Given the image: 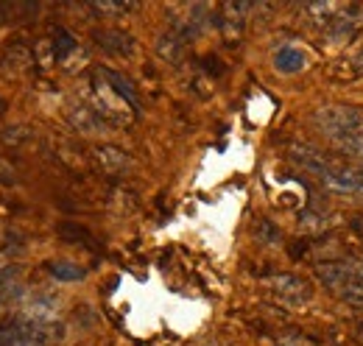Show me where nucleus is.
<instances>
[{
	"instance_id": "obj_10",
	"label": "nucleus",
	"mask_w": 363,
	"mask_h": 346,
	"mask_svg": "<svg viewBox=\"0 0 363 346\" xmlns=\"http://www.w3.org/2000/svg\"><path fill=\"white\" fill-rule=\"evenodd\" d=\"M53 37H56V40H53V53H56V56H67L70 50H76V40H73L65 28H56Z\"/></svg>"
},
{
	"instance_id": "obj_13",
	"label": "nucleus",
	"mask_w": 363,
	"mask_h": 346,
	"mask_svg": "<svg viewBox=\"0 0 363 346\" xmlns=\"http://www.w3.org/2000/svg\"><path fill=\"white\" fill-rule=\"evenodd\" d=\"M358 341L363 344V324H358Z\"/></svg>"
},
{
	"instance_id": "obj_8",
	"label": "nucleus",
	"mask_w": 363,
	"mask_h": 346,
	"mask_svg": "<svg viewBox=\"0 0 363 346\" xmlns=\"http://www.w3.org/2000/svg\"><path fill=\"white\" fill-rule=\"evenodd\" d=\"M48 271L50 277H56L59 282H82L87 277V268L76 265V262H67V260H59V262H48Z\"/></svg>"
},
{
	"instance_id": "obj_1",
	"label": "nucleus",
	"mask_w": 363,
	"mask_h": 346,
	"mask_svg": "<svg viewBox=\"0 0 363 346\" xmlns=\"http://www.w3.org/2000/svg\"><path fill=\"white\" fill-rule=\"evenodd\" d=\"M291 157H294L296 165H302L308 173L318 176L321 184L335 190V193H358V190H363V168H358V165L335 162V160L324 157L321 151L311 148V145L294 148Z\"/></svg>"
},
{
	"instance_id": "obj_6",
	"label": "nucleus",
	"mask_w": 363,
	"mask_h": 346,
	"mask_svg": "<svg viewBox=\"0 0 363 346\" xmlns=\"http://www.w3.org/2000/svg\"><path fill=\"white\" fill-rule=\"evenodd\" d=\"M308 65L305 53L299 48H291V45H282L277 53H274V67L279 73H299L302 67Z\"/></svg>"
},
{
	"instance_id": "obj_7",
	"label": "nucleus",
	"mask_w": 363,
	"mask_h": 346,
	"mask_svg": "<svg viewBox=\"0 0 363 346\" xmlns=\"http://www.w3.org/2000/svg\"><path fill=\"white\" fill-rule=\"evenodd\" d=\"M98 76L112 86V89H115V92H118V95H121V98H123L135 112L140 109V98H137L135 84H132L129 79H123V76H121V73H115V70H98Z\"/></svg>"
},
{
	"instance_id": "obj_3",
	"label": "nucleus",
	"mask_w": 363,
	"mask_h": 346,
	"mask_svg": "<svg viewBox=\"0 0 363 346\" xmlns=\"http://www.w3.org/2000/svg\"><path fill=\"white\" fill-rule=\"evenodd\" d=\"M266 288H269L272 296L282 299L285 304H294V307L311 302V296H313L311 285L302 277H294V274H272V277H266Z\"/></svg>"
},
{
	"instance_id": "obj_4",
	"label": "nucleus",
	"mask_w": 363,
	"mask_h": 346,
	"mask_svg": "<svg viewBox=\"0 0 363 346\" xmlns=\"http://www.w3.org/2000/svg\"><path fill=\"white\" fill-rule=\"evenodd\" d=\"M363 28V9H350L344 17H335L330 26H327V37L333 43H352L355 34Z\"/></svg>"
},
{
	"instance_id": "obj_9",
	"label": "nucleus",
	"mask_w": 363,
	"mask_h": 346,
	"mask_svg": "<svg viewBox=\"0 0 363 346\" xmlns=\"http://www.w3.org/2000/svg\"><path fill=\"white\" fill-rule=\"evenodd\" d=\"M95 154H98V162H101L109 173H118L121 168H126V162H129L126 154L118 151V148H112V145H104V148H98Z\"/></svg>"
},
{
	"instance_id": "obj_12",
	"label": "nucleus",
	"mask_w": 363,
	"mask_h": 346,
	"mask_svg": "<svg viewBox=\"0 0 363 346\" xmlns=\"http://www.w3.org/2000/svg\"><path fill=\"white\" fill-rule=\"evenodd\" d=\"M6 277H9V265H6L3 260H0V285L6 282Z\"/></svg>"
},
{
	"instance_id": "obj_14",
	"label": "nucleus",
	"mask_w": 363,
	"mask_h": 346,
	"mask_svg": "<svg viewBox=\"0 0 363 346\" xmlns=\"http://www.w3.org/2000/svg\"><path fill=\"white\" fill-rule=\"evenodd\" d=\"M3 112H6V104H3V101H0V115H3Z\"/></svg>"
},
{
	"instance_id": "obj_11",
	"label": "nucleus",
	"mask_w": 363,
	"mask_h": 346,
	"mask_svg": "<svg viewBox=\"0 0 363 346\" xmlns=\"http://www.w3.org/2000/svg\"><path fill=\"white\" fill-rule=\"evenodd\" d=\"M279 346H311V344L302 341V338H285V341H279Z\"/></svg>"
},
{
	"instance_id": "obj_5",
	"label": "nucleus",
	"mask_w": 363,
	"mask_h": 346,
	"mask_svg": "<svg viewBox=\"0 0 363 346\" xmlns=\"http://www.w3.org/2000/svg\"><path fill=\"white\" fill-rule=\"evenodd\" d=\"M92 37H95V43L101 45L104 50H109V53H118V56H129L132 53V37L123 34V31L104 28V31H95Z\"/></svg>"
},
{
	"instance_id": "obj_2",
	"label": "nucleus",
	"mask_w": 363,
	"mask_h": 346,
	"mask_svg": "<svg viewBox=\"0 0 363 346\" xmlns=\"http://www.w3.org/2000/svg\"><path fill=\"white\" fill-rule=\"evenodd\" d=\"M316 126L321 129V134L338 148L341 143L361 137L363 134V109H352V106H330L321 109L313 115Z\"/></svg>"
}]
</instances>
